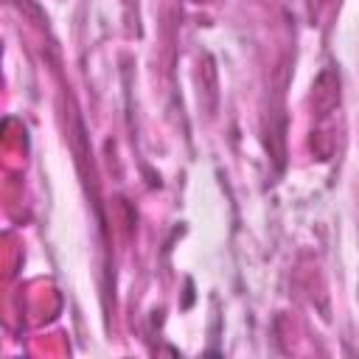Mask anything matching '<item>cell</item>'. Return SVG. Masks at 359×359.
<instances>
[]
</instances>
